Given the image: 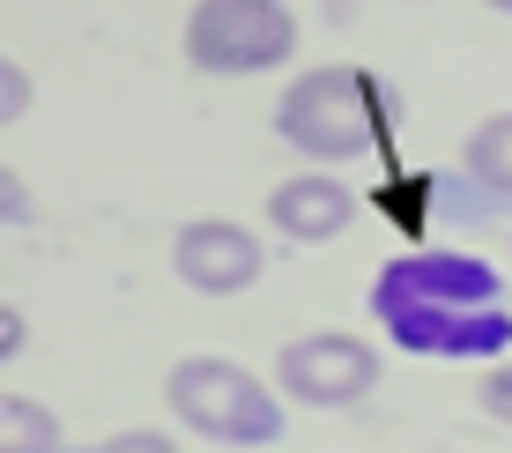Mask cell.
Instances as JSON below:
<instances>
[{
	"label": "cell",
	"mask_w": 512,
	"mask_h": 453,
	"mask_svg": "<svg viewBox=\"0 0 512 453\" xmlns=\"http://www.w3.org/2000/svg\"><path fill=\"white\" fill-rule=\"evenodd\" d=\"M164 402H171V416H179L193 439L238 446V453L275 446L282 431H290V416L275 409V387H268V379H253L231 357H179V364H171V379H164Z\"/></svg>",
	"instance_id": "cell-3"
},
{
	"label": "cell",
	"mask_w": 512,
	"mask_h": 453,
	"mask_svg": "<svg viewBox=\"0 0 512 453\" xmlns=\"http://www.w3.org/2000/svg\"><path fill=\"white\" fill-rule=\"evenodd\" d=\"M297 52V15L282 0H193L186 60L201 75H268Z\"/></svg>",
	"instance_id": "cell-4"
},
{
	"label": "cell",
	"mask_w": 512,
	"mask_h": 453,
	"mask_svg": "<svg viewBox=\"0 0 512 453\" xmlns=\"http://www.w3.org/2000/svg\"><path fill=\"white\" fill-rule=\"evenodd\" d=\"M260 268H268V246L231 216H193L171 238V275L201 298H238V290L260 283Z\"/></svg>",
	"instance_id": "cell-6"
},
{
	"label": "cell",
	"mask_w": 512,
	"mask_h": 453,
	"mask_svg": "<svg viewBox=\"0 0 512 453\" xmlns=\"http://www.w3.org/2000/svg\"><path fill=\"white\" fill-rule=\"evenodd\" d=\"M30 97H38V82H30V67L0 52V127H15V119L30 112Z\"/></svg>",
	"instance_id": "cell-10"
},
{
	"label": "cell",
	"mask_w": 512,
	"mask_h": 453,
	"mask_svg": "<svg viewBox=\"0 0 512 453\" xmlns=\"http://www.w3.org/2000/svg\"><path fill=\"white\" fill-rule=\"evenodd\" d=\"M349 216H357V194L342 186V171H297L268 194V223L290 246H327L349 231Z\"/></svg>",
	"instance_id": "cell-7"
},
{
	"label": "cell",
	"mask_w": 512,
	"mask_h": 453,
	"mask_svg": "<svg viewBox=\"0 0 512 453\" xmlns=\"http://www.w3.org/2000/svg\"><path fill=\"white\" fill-rule=\"evenodd\" d=\"M0 453H60V409L38 394H0Z\"/></svg>",
	"instance_id": "cell-9"
},
{
	"label": "cell",
	"mask_w": 512,
	"mask_h": 453,
	"mask_svg": "<svg viewBox=\"0 0 512 453\" xmlns=\"http://www.w3.org/2000/svg\"><path fill=\"white\" fill-rule=\"evenodd\" d=\"M275 387L290 394V402H305V409H357L364 394L379 387V350L364 335H342V327L297 335L290 350L275 357Z\"/></svg>",
	"instance_id": "cell-5"
},
{
	"label": "cell",
	"mask_w": 512,
	"mask_h": 453,
	"mask_svg": "<svg viewBox=\"0 0 512 453\" xmlns=\"http://www.w3.org/2000/svg\"><path fill=\"white\" fill-rule=\"evenodd\" d=\"M275 134L305 164H364V156H394V104L372 67H305L290 90L275 97Z\"/></svg>",
	"instance_id": "cell-2"
},
{
	"label": "cell",
	"mask_w": 512,
	"mask_h": 453,
	"mask_svg": "<svg viewBox=\"0 0 512 453\" xmlns=\"http://www.w3.org/2000/svg\"><path fill=\"white\" fill-rule=\"evenodd\" d=\"M483 8H498V15H512V0H483Z\"/></svg>",
	"instance_id": "cell-15"
},
{
	"label": "cell",
	"mask_w": 512,
	"mask_h": 453,
	"mask_svg": "<svg viewBox=\"0 0 512 453\" xmlns=\"http://www.w3.org/2000/svg\"><path fill=\"white\" fill-rule=\"evenodd\" d=\"M0 223H38V194L23 186V171L0 164Z\"/></svg>",
	"instance_id": "cell-11"
},
{
	"label": "cell",
	"mask_w": 512,
	"mask_h": 453,
	"mask_svg": "<svg viewBox=\"0 0 512 453\" xmlns=\"http://www.w3.org/2000/svg\"><path fill=\"white\" fill-rule=\"evenodd\" d=\"M475 402H483L490 416H498V424H512V357H498L483 372V387H475Z\"/></svg>",
	"instance_id": "cell-12"
},
{
	"label": "cell",
	"mask_w": 512,
	"mask_h": 453,
	"mask_svg": "<svg viewBox=\"0 0 512 453\" xmlns=\"http://www.w3.org/2000/svg\"><path fill=\"white\" fill-rule=\"evenodd\" d=\"M372 320L409 357H438V364L512 357V305L483 253H446V246L394 253L372 283Z\"/></svg>",
	"instance_id": "cell-1"
},
{
	"label": "cell",
	"mask_w": 512,
	"mask_h": 453,
	"mask_svg": "<svg viewBox=\"0 0 512 453\" xmlns=\"http://www.w3.org/2000/svg\"><path fill=\"white\" fill-rule=\"evenodd\" d=\"M23 350H30V320H23V312H15L8 298H0V364L23 357Z\"/></svg>",
	"instance_id": "cell-14"
},
{
	"label": "cell",
	"mask_w": 512,
	"mask_h": 453,
	"mask_svg": "<svg viewBox=\"0 0 512 453\" xmlns=\"http://www.w3.org/2000/svg\"><path fill=\"white\" fill-rule=\"evenodd\" d=\"M461 171L483 194H498V201H512V112H490L483 127L468 134V149H461Z\"/></svg>",
	"instance_id": "cell-8"
},
{
	"label": "cell",
	"mask_w": 512,
	"mask_h": 453,
	"mask_svg": "<svg viewBox=\"0 0 512 453\" xmlns=\"http://www.w3.org/2000/svg\"><path fill=\"white\" fill-rule=\"evenodd\" d=\"M90 453H179L171 431H112V439H97Z\"/></svg>",
	"instance_id": "cell-13"
}]
</instances>
